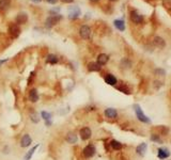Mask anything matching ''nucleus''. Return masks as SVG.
Wrapping results in <instances>:
<instances>
[{"label":"nucleus","mask_w":171,"mask_h":160,"mask_svg":"<svg viewBox=\"0 0 171 160\" xmlns=\"http://www.w3.org/2000/svg\"><path fill=\"white\" fill-rule=\"evenodd\" d=\"M134 110H135L137 119H138L141 123H145V124H150V123H151V120H150L147 115L144 114L143 111H142V109H141V107L139 106V105H137V104L134 105Z\"/></svg>","instance_id":"1"},{"label":"nucleus","mask_w":171,"mask_h":160,"mask_svg":"<svg viewBox=\"0 0 171 160\" xmlns=\"http://www.w3.org/2000/svg\"><path fill=\"white\" fill-rule=\"evenodd\" d=\"M61 15L60 14H53V15L48 16L47 18H46L45 20V26L47 27V28H51V27H53L56 24H58L59 21L61 20Z\"/></svg>","instance_id":"2"},{"label":"nucleus","mask_w":171,"mask_h":160,"mask_svg":"<svg viewBox=\"0 0 171 160\" xmlns=\"http://www.w3.org/2000/svg\"><path fill=\"white\" fill-rule=\"evenodd\" d=\"M96 154V147L94 144H88L87 146L83 147V155L85 158H92Z\"/></svg>","instance_id":"3"},{"label":"nucleus","mask_w":171,"mask_h":160,"mask_svg":"<svg viewBox=\"0 0 171 160\" xmlns=\"http://www.w3.org/2000/svg\"><path fill=\"white\" fill-rule=\"evenodd\" d=\"M9 33H10V35L13 39H16V37H18L19 34H20V27H19V25H17L15 23H12V24L9 25V29H8Z\"/></svg>","instance_id":"4"},{"label":"nucleus","mask_w":171,"mask_h":160,"mask_svg":"<svg viewBox=\"0 0 171 160\" xmlns=\"http://www.w3.org/2000/svg\"><path fill=\"white\" fill-rule=\"evenodd\" d=\"M129 16H131V20L135 24H141L143 23V16L139 13L138 11L136 10H132L131 13H129Z\"/></svg>","instance_id":"5"},{"label":"nucleus","mask_w":171,"mask_h":160,"mask_svg":"<svg viewBox=\"0 0 171 160\" xmlns=\"http://www.w3.org/2000/svg\"><path fill=\"white\" fill-rule=\"evenodd\" d=\"M152 45L154 46V47H156V48L163 49V48L166 47V41H165V39H163L162 36H158V35H156V36L153 37Z\"/></svg>","instance_id":"6"},{"label":"nucleus","mask_w":171,"mask_h":160,"mask_svg":"<svg viewBox=\"0 0 171 160\" xmlns=\"http://www.w3.org/2000/svg\"><path fill=\"white\" fill-rule=\"evenodd\" d=\"M80 135V139L83 141H88L89 139H91L92 137V130H91L89 127H83L79 131Z\"/></svg>","instance_id":"7"},{"label":"nucleus","mask_w":171,"mask_h":160,"mask_svg":"<svg viewBox=\"0 0 171 160\" xmlns=\"http://www.w3.org/2000/svg\"><path fill=\"white\" fill-rule=\"evenodd\" d=\"M79 34L80 36L83 37V40H89L91 36V29L90 27L87 26V25H83V26L80 27L79 29Z\"/></svg>","instance_id":"8"},{"label":"nucleus","mask_w":171,"mask_h":160,"mask_svg":"<svg viewBox=\"0 0 171 160\" xmlns=\"http://www.w3.org/2000/svg\"><path fill=\"white\" fill-rule=\"evenodd\" d=\"M157 157L160 160H165L170 157V151L167 147H159L157 149Z\"/></svg>","instance_id":"9"},{"label":"nucleus","mask_w":171,"mask_h":160,"mask_svg":"<svg viewBox=\"0 0 171 160\" xmlns=\"http://www.w3.org/2000/svg\"><path fill=\"white\" fill-rule=\"evenodd\" d=\"M31 144H32V138L30 137L29 133H25L20 139V146L23 148H25V147H29Z\"/></svg>","instance_id":"10"},{"label":"nucleus","mask_w":171,"mask_h":160,"mask_svg":"<svg viewBox=\"0 0 171 160\" xmlns=\"http://www.w3.org/2000/svg\"><path fill=\"white\" fill-rule=\"evenodd\" d=\"M104 114L107 119H110V120H115L118 117V111L115 109V108H107L105 109Z\"/></svg>","instance_id":"11"},{"label":"nucleus","mask_w":171,"mask_h":160,"mask_svg":"<svg viewBox=\"0 0 171 160\" xmlns=\"http://www.w3.org/2000/svg\"><path fill=\"white\" fill-rule=\"evenodd\" d=\"M80 14H81V12H80V9L78 8V7L71 8L69 9V19H76L79 17Z\"/></svg>","instance_id":"12"},{"label":"nucleus","mask_w":171,"mask_h":160,"mask_svg":"<svg viewBox=\"0 0 171 160\" xmlns=\"http://www.w3.org/2000/svg\"><path fill=\"white\" fill-rule=\"evenodd\" d=\"M105 82L107 83V84L109 85H112V87H115L118 83V79L115 78V76H113L112 74H107L106 76H105Z\"/></svg>","instance_id":"13"},{"label":"nucleus","mask_w":171,"mask_h":160,"mask_svg":"<svg viewBox=\"0 0 171 160\" xmlns=\"http://www.w3.org/2000/svg\"><path fill=\"white\" fill-rule=\"evenodd\" d=\"M65 140H66V142L69 144L77 143V141H78L77 135H76L75 132H73V131H69V132L66 135V137H65Z\"/></svg>","instance_id":"14"},{"label":"nucleus","mask_w":171,"mask_h":160,"mask_svg":"<svg viewBox=\"0 0 171 160\" xmlns=\"http://www.w3.org/2000/svg\"><path fill=\"white\" fill-rule=\"evenodd\" d=\"M147 148H148V144L142 142V143H140L138 146L136 147V153L139 155V156L143 157L144 155H145V152H147Z\"/></svg>","instance_id":"15"},{"label":"nucleus","mask_w":171,"mask_h":160,"mask_svg":"<svg viewBox=\"0 0 171 160\" xmlns=\"http://www.w3.org/2000/svg\"><path fill=\"white\" fill-rule=\"evenodd\" d=\"M108 61H109V57L107 56L106 53H99V56H97V61H96V63L99 64L101 66H103V65L107 64Z\"/></svg>","instance_id":"16"},{"label":"nucleus","mask_w":171,"mask_h":160,"mask_svg":"<svg viewBox=\"0 0 171 160\" xmlns=\"http://www.w3.org/2000/svg\"><path fill=\"white\" fill-rule=\"evenodd\" d=\"M16 24L17 25H24L28 20V15L26 13H19L18 15L16 16Z\"/></svg>","instance_id":"17"},{"label":"nucleus","mask_w":171,"mask_h":160,"mask_svg":"<svg viewBox=\"0 0 171 160\" xmlns=\"http://www.w3.org/2000/svg\"><path fill=\"white\" fill-rule=\"evenodd\" d=\"M29 100L31 103H37L39 100V93L37 89H31L29 91Z\"/></svg>","instance_id":"18"},{"label":"nucleus","mask_w":171,"mask_h":160,"mask_svg":"<svg viewBox=\"0 0 171 160\" xmlns=\"http://www.w3.org/2000/svg\"><path fill=\"white\" fill-rule=\"evenodd\" d=\"M40 146V144H37V145H34L33 147H31V149H29L28 152H27V154L25 155V160H31V158L33 157V155H34L35 151L37 149V147Z\"/></svg>","instance_id":"19"},{"label":"nucleus","mask_w":171,"mask_h":160,"mask_svg":"<svg viewBox=\"0 0 171 160\" xmlns=\"http://www.w3.org/2000/svg\"><path fill=\"white\" fill-rule=\"evenodd\" d=\"M88 69L89 72H99L102 69V66L99 64L96 63V62H90L88 64Z\"/></svg>","instance_id":"20"},{"label":"nucleus","mask_w":171,"mask_h":160,"mask_svg":"<svg viewBox=\"0 0 171 160\" xmlns=\"http://www.w3.org/2000/svg\"><path fill=\"white\" fill-rule=\"evenodd\" d=\"M113 25H115V28H117L118 30H120V31H124V30H125V23H124L123 19H115V20L113 21Z\"/></svg>","instance_id":"21"},{"label":"nucleus","mask_w":171,"mask_h":160,"mask_svg":"<svg viewBox=\"0 0 171 160\" xmlns=\"http://www.w3.org/2000/svg\"><path fill=\"white\" fill-rule=\"evenodd\" d=\"M109 144H110V147H111L112 149H115V151H120L123 147L122 143H121L120 141H118V140H111Z\"/></svg>","instance_id":"22"},{"label":"nucleus","mask_w":171,"mask_h":160,"mask_svg":"<svg viewBox=\"0 0 171 160\" xmlns=\"http://www.w3.org/2000/svg\"><path fill=\"white\" fill-rule=\"evenodd\" d=\"M59 61V58L56 56V55H53V53H49L46 58V62L49 64H57Z\"/></svg>","instance_id":"23"},{"label":"nucleus","mask_w":171,"mask_h":160,"mask_svg":"<svg viewBox=\"0 0 171 160\" xmlns=\"http://www.w3.org/2000/svg\"><path fill=\"white\" fill-rule=\"evenodd\" d=\"M11 5V0H0V10L4 12L7 11Z\"/></svg>","instance_id":"24"},{"label":"nucleus","mask_w":171,"mask_h":160,"mask_svg":"<svg viewBox=\"0 0 171 160\" xmlns=\"http://www.w3.org/2000/svg\"><path fill=\"white\" fill-rule=\"evenodd\" d=\"M30 120H31L32 123H34V124H37V123L40 122L41 117H40V114L35 111H32L30 113Z\"/></svg>","instance_id":"25"},{"label":"nucleus","mask_w":171,"mask_h":160,"mask_svg":"<svg viewBox=\"0 0 171 160\" xmlns=\"http://www.w3.org/2000/svg\"><path fill=\"white\" fill-rule=\"evenodd\" d=\"M150 139H151V141H153L154 143H158V144L163 143V140H162V138H160V136L158 133H152L151 137H150Z\"/></svg>","instance_id":"26"},{"label":"nucleus","mask_w":171,"mask_h":160,"mask_svg":"<svg viewBox=\"0 0 171 160\" xmlns=\"http://www.w3.org/2000/svg\"><path fill=\"white\" fill-rule=\"evenodd\" d=\"M115 88H117V90H119L120 92H122V93L126 94V95H129V94H131V90H129L127 87H125L124 84L119 85V87H115Z\"/></svg>","instance_id":"27"},{"label":"nucleus","mask_w":171,"mask_h":160,"mask_svg":"<svg viewBox=\"0 0 171 160\" xmlns=\"http://www.w3.org/2000/svg\"><path fill=\"white\" fill-rule=\"evenodd\" d=\"M121 66H122L123 68H129V67L132 66V62L129 61L127 58H124L121 60Z\"/></svg>","instance_id":"28"},{"label":"nucleus","mask_w":171,"mask_h":160,"mask_svg":"<svg viewBox=\"0 0 171 160\" xmlns=\"http://www.w3.org/2000/svg\"><path fill=\"white\" fill-rule=\"evenodd\" d=\"M41 117H42L44 121H50L53 115H51V113H49V112L47 111H41Z\"/></svg>","instance_id":"29"},{"label":"nucleus","mask_w":171,"mask_h":160,"mask_svg":"<svg viewBox=\"0 0 171 160\" xmlns=\"http://www.w3.org/2000/svg\"><path fill=\"white\" fill-rule=\"evenodd\" d=\"M154 74L156 76H162V77H165L166 76V71L163 68H155L154 69Z\"/></svg>","instance_id":"30"},{"label":"nucleus","mask_w":171,"mask_h":160,"mask_svg":"<svg viewBox=\"0 0 171 160\" xmlns=\"http://www.w3.org/2000/svg\"><path fill=\"white\" fill-rule=\"evenodd\" d=\"M163 4L166 8H171V0H163Z\"/></svg>","instance_id":"31"},{"label":"nucleus","mask_w":171,"mask_h":160,"mask_svg":"<svg viewBox=\"0 0 171 160\" xmlns=\"http://www.w3.org/2000/svg\"><path fill=\"white\" fill-rule=\"evenodd\" d=\"M153 83H154V87L156 88V90H158V89H159L160 87L163 85V83L160 82V81H157V80H155V81H154Z\"/></svg>","instance_id":"32"},{"label":"nucleus","mask_w":171,"mask_h":160,"mask_svg":"<svg viewBox=\"0 0 171 160\" xmlns=\"http://www.w3.org/2000/svg\"><path fill=\"white\" fill-rule=\"evenodd\" d=\"M45 125L47 126V127H50V126L53 125V122H51V120L50 121H45Z\"/></svg>","instance_id":"33"},{"label":"nucleus","mask_w":171,"mask_h":160,"mask_svg":"<svg viewBox=\"0 0 171 160\" xmlns=\"http://www.w3.org/2000/svg\"><path fill=\"white\" fill-rule=\"evenodd\" d=\"M57 1L58 0H47V2L50 3V4H55V3H57Z\"/></svg>","instance_id":"34"},{"label":"nucleus","mask_w":171,"mask_h":160,"mask_svg":"<svg viewBox=\"0 0 171 160\" xmlns=\"http://www.w3.org/2000/svg\"><path fill=\"white\" fill-rule=\"evenodd\" d=\"M62 2L63 3H72L73 1H74V0H61Z\"/></svg>","instance_id":"35"},{"label":"nucleus","mask_w":171,"mask_h":160,"mask_svg":"<svg viewBox=\"0 0 171 160\" xmlns=\"http://www.w3.org/2000/svg\"><path fill=\"white\" fill-rule=\"evenodd\" d=\"M7 61H8V59H3V60H0V65H2V64L5 63Z\"/></svg>","instance_id":"36"},{"label":"nucleus","mask_w":171,"mask_h":160,"mask_svg":"<svg viewBox=\"0 0 171 160\" xmlns=\"http://www.w3.org/2000/svg\"><path fill=\"white\" fill-rule=\"evenodd\" d=\"M31 1H33V2H41V0H31Z\"/></svg>","instance_id":"37"},{"label":"nucleus","mask_w":171,"mask_h":160,"mask_svg":"<svg viewBox=\"0 0 171 160\" xmlns=\"http://www.w3.org/2000/svg\"><path fill=\"white\" fill-rule=\"evenodd\" d=\"M92 2H97V1H99V0H91Z\"/></svg>","instance_id":"38"},{"label":"nucleus","mask_w":171,"mask_h":160,"mask_svg":"<svg viewBox=\"0 0 171 160\" xmlns=\"http://www.w3.org/2000/svg\"><path fill=\"white\" fill-rule=\"evenodd\" d=\"M111 1H115V0H111Z\"/></svg>","instance_id":"39"}]
</instances>
